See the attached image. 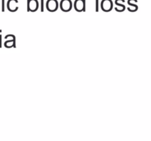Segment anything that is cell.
Instances as JSON below:
<instances>
[{"label":"cell","mask_w":151,"mask_h":141,"mask_svg":"<svg viewBox=\"0 0 151 141\" xmlns=\"http://www.w3.org/2000/svg\"><path fill=\"white\" fill-rule=\"evenodd\" d=\"M72 2L70 0H62L61 1V7L63 10H69L71 9Z\"/></svg>","instance_id":"obj_1"},{"label":"cell","mask_w":151,"mask_h":141,"mask_svg":"<svg viewBox=\"0 0 151 141\" xmlns=\"http://www.w3.org/2000/svg\"><path fill=\"white\" fill-rule=\"evenodd\" d=\"M102 7L103 10H109L112 7V1L111 0H103L102 2Z\"/></svg>","instance_id":"obj_2"},{"label":"cell","mask_w":151,"mask_h":141,"mask_svg":"<svg viewBox=\"0 0 151 141\" xmlns=\"http://www.w3.org/2000/svg\"><path fill=\"white\" fill-rule=\"evenodd\" d=\"M47 5H48V8L50 10H55L57 7V1L56 0H49Z\"/></svg>","instance_id":"obj_3"},{"label":"cell","mask_w":151,"mask_h":141,"mask_svg":"<svg viewBox=\"0 0 151 141\" xmlns=\"http://www.w3.org/2000/svg\"><path fill=\"white\" fill-rule=\"evenodd\" d=\"M84 3H85L84 0H77L75 1V8L78 10H81L84 7Z\"/></svg>","instance_id":"obj_4"},{"label":"cell","mask_w":151,"mask_h":141,"mask_svg":"<svg viewBox=\"0 0 151 141\" xmlns=\"http://www.w3.org/2000/svg\"><path fill=\"white\" fill-rule=\"evenodd\" d=\"M2 10H4V0H2Z\"/></svg>","instance_id":"obj_5"}]
</instances>
